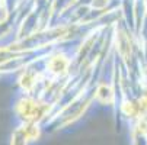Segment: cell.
<instances>
[{
	"label": "cell",
	"instance_id": "cell-1",
	"mask_svg": "<svg viewBox=\"0 0 147 145\" xmlns=\"http://www.w3.org/2000/svg\"><path fill=\"white\" fill-rule=\"evenodd\" d=\"M96 97H98V100H99V102L107 103V105H111V103L114 102V93H112L111 87H109V86H107V84L99 86L98 93H96Z\"/></svg>",
	"mask_w": 147,
	"mask_h": 145
},
{
	"label": "cell",
	"instance_id": "cell-2",
	"mask_svg": "<svg viewBox=\"0 0 147 145\" xmlns=\"http://www.w3.org/2000/svg\"><path fill=\"white\" fill-rule=\"evenodd\" d=\"M67 65H69V61L63 57V55H58L55 58H53V61L50 63V67H51V71L57 73V74H61L67 70Z\"/></svg>",
	"mask_w": 147,
	"mask_h": 145
}]
</instances>
